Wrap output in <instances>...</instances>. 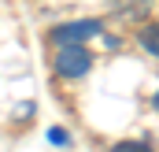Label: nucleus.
<instances>
[{
  "label": "nucleus",
  "mask_w": 159,
  "mask_h": 152,
  "mask_svg": "<svg viewBox=\"0 0 159 152\" xmlns=\"http://www.w3.org/2000/svg\"><path fill=\"white\" fill-rule=\"evenodd\" d=\"M111 152H152L148 141H119V145H111Z\"/></svg>",
  "instance_id": "4"
},
{
  "label": "nucleus",
  "mask_w": 159,
  "mask_h": 152,
  "mask_svg": "<svg viewBox=\"0 0 159 152\" xmlns=\"http://www.w3.org/2000/svg\"><path fill=\"white\" fill-rule=\"evenodd\" d=\"M137 41H141V48H148V52L159 59V22H148V26L137 34Z\"/></svg>",
  "instance_id": "3"
},
{
  "label": "nucleus",
  "mask_w": 159,
  "mask_h": 152,
  "mask_svg": "<svg viewBox=\"0 0 159 152\" xmlns=\"http://www.w3.org/2000/svg\"><path fill=\"white\" fill-rule=\"evenodd\" d=\"M152 108H156V112H159V89H156V97H152Z\"/></svg>",
  "instance_id": "5"
},
{
  "label": "nucleus",
  "mask_w": 159,
  "mask_h": 152,
  "mask_svg": "<svg viewBox=\"0 0 159 152\" xmlns=\"http://www.w3.org/2000/svg\"><path fill=\"white\" fill-rule=\"evenodd\" d=\"M89 67H93V52H89L85 45H67V48L56 52V74L67 78V82L85 78V74H89Z\"/></svg>",
  "instance_id": "1"
},
{
  "label": "nucleus",
  "mask_w": 159,
  "mask_h": 152,
  "mask_svg": "<svg viewBox=\"0 0 159 152\" xmlns=\"http://www.w3.org/2000/svg\"><path fill=\"white\" fill-rule=\"evenodd\" d=\"M100 34V22L96 19H81V22H67V26H56L48 41L52 45H59V48H67V45H85L89 37H96Z\"/></svg>",
  "instance_id": "2"
}]
</instances>
